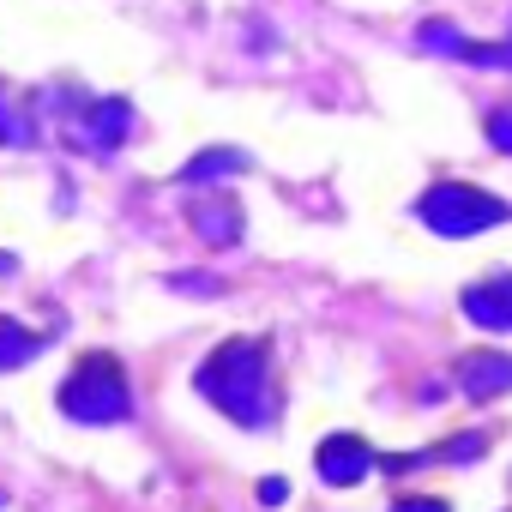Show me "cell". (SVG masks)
<instances>
[{
	"instance_id": "obj_11",
	"label": "cell",
	"mask_w": 512,
	"mask_h": 512,
	"mask_svg": "<svg viewBox=\"0 0 512 512\" xmlns=\"http://www.w3.org/2000/svg\"><path fill=\"white\" fill-rule=\"evenodd\" d=\"M416 43H422V49H434V55H464V37H458L452 25H440V19H428V25L416 31Z\"/></svg>"
},
{
	"instance_id": "obj_5",
	"label": "cell",
	"mask_w": 512,
	"mask_h": 512,
	"mask_svg": "<svg viewBox=\"0 0 512 512\" xmlns=\"http://www.w3.org/2000/svg\"><path fill=\"white\" fill-rule=\"evenodd\" d=\"M458 308L470 314V326L482 332H512V272H488L482 284H470L458 296Z\"/></svg>"
},
{
	"instance_id": "obj_8",
	"label": "cell",
	"mask_w": 512,
	"mask_h": 512,
	"mask_svg": "<svg viewBox=\"0 0 512 512\" xmlns=\"http://www.w3.org/2000/svg\"><path fill=\"white\" fill-rule=\"evenodd\" d=\"M85 133H91L103 151H115V145L133 133V103H127V97H103V103H91V121H85Z\"/></svg>"
},
{
	"instance_id": "obj_1",
	"label": "cell",
	"mask_w": 512,
	"mask_h": 512,
	"mask_svg": "<svg viewBox=\"0 0 512 512\" xmlns=\"http://www.w3.org/2000/svg\"><path fill=\"white\" fill-rule=\"evenodd\" d=\"M193 386H199L205 404H217V410H223L229 422H241V428H266L272 410H278L266 338H229V344H217V350L199 362Z\"/></svg>"
},
{
	"instance_id": "obj_15",
	"label": "cell",
	"mask_w": 512,
	"mask_h": 512,
	"mask_svg": "<svg viewBox=\"0 0 512 512\" xmlns=\"http://www.w3.org/2000/svg\"><path fill=\"white\" fill-rule=\"evenodd\" d=\"M260 500H266V506H284V500H290V482H284V476L260 482Z\"/></svg>"
},
{
	"instance_id": "obj_3",
	"label": "cell",
	"mask_w": 512,
	"mask_h": 512,
	"mask_svg": "<svg viewBox=\"0 0 512 512\" xmlns=\"http://www.w3.org/2000/svg\"><path fill=\"white\" fill-rule=\"evenodd\" d=\"M416 217H422L434 235H446V241H470V235L506 223L512 205L494 199V193H482V187H470V181H434V187L416 199Z\"/></svg>"
},
{
	"instance_id": "obj_2",
	"label": "cell",
	"mask_w": 512,
	"mask_h": 512,
	"mask_svg": "<svg viewBox=\"0 0 512 512\" xmlns=\"http://www.w3.org/2000/svg\"><path fill=\"white\" fill-rule=\"evenodd\" d=\"M61 410L73 416V422H85V428H109V422H121L127 410H133V386H127V368L109 356V350H91V356H79V368L61 380Z\"/></svg>"
},
{
	"instance_id": "obj_14",
	"label": "cell",
	"mask_w": 512,
	"mask_h": 512,
	"mask_svg": "<svg viewBox=\"0 0 512 512\" xmlns=\"http://www.w3.org/2000/svg\"><path fill=\"white\" fill-rule=\"evenodd\" d=\"M392 512H452L446 500H428V494H410V500H398Z\"/></svg>"
},
{
	"instance_id": "obj_4",
	"label": "cell",
	"mask_w": 512,
	"mask_h": 512,
	"mask_svg": "<svg viewBox=\"0 0 512 512\" xmlns=\"http://www.w3.org/2000/svg\"><path fill=\"white\" fill-rule=\"evenodd\" d=\"M374 464H380V458H374V446H368L362 434H326L320 452H314V470H320V482H332V488H356Z\"/></svg>"
},
{
	"instance_id": "obj_9",
	"label": "cell",
	"mask_w": 512,
	"mask_h": 512,
	"mask_svg": "<svg viewBox=\"0 0 512 512\" xmlns=\"http://www.w3.org/2000/svg\"><path fill=\"white\" fill-rule=\"evenodd\" d=\"M37 350H43V338H37L31 326H19V320H0V374L25 368V362H31Z\"/></svg>"
},
{
	"instance_id": "obj_13",
	"label": "cell",
	"mask_w": 512,
	"mask_h": 512,
	"mask_svg": "<svg viewBox=\"0 0 512 512\" xmlns=\"http://www.w3.org/2000/svg\"><path fill=\"white\" fill-rule=\"evenodd\" d=\"M488 145L512 157V109H494V115H488Z\"/></svg>"
},
{
	"instance_id": "obj_12",
	"label": "cell",
	"mask_w": 512,
	"mask_h": 512,
	"mask_svg": "<svg viewBox=\"0 0 512 512\" xmlns=\"http://www.w3.org/2000/svg\"><path fill=\"white\" fill-rule=\"evenodd\" d=\"M464 61L470 67H506L512 73V43H464Z\"/></svg>"
},
{
	"instance_id": "obj_10",
	"label": "cell",
	"mask_w": 512,
	"mask_h": 512,
	"mask_svg": "<svg viewBox=\"0 0 512 512\" xmlns=\"http://www.w3.org/2000/svg\"><path fill=\"white\" fill-rule=\"evenodd\" d=\"M247 169V151H229V145H211V151H199L187 169H181V181H211V175H241Z\"/></svg>"
},
{
	"instance_id": "obj_6",
	"label": "cell",
	"mask_w": 512,
	"mask_h": 512,
	"mask_svg": "<svg viewBox=\"0 0 512 512\" xmlns=\"http://www.w3.org/2000/svg\"><path fill=\"white\" fill-rule=\"evenodd\" d=\"M458 386H464V398H506L512 392V356L506 350H470V356H458Z\"/></svg>"
},
{
	"instance_id": "obj_7",
	"label": "cell",
	"mask_w": 512,
	"mask_h": 512,
	"mask_svg": "<svg viewBox=\"0 0 512 512\" xmlns=\"http://www.w3.org/2000/svg\"><path fill=\"white\" fill-rule=\"evenodd\" d=\"M187 217H193V229H199L211 247H235V241H241V205H235V199H199Z\"/></svg>"
}]
</instances>
